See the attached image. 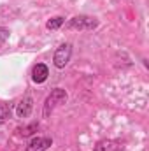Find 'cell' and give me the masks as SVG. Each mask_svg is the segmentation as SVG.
<instances>
[{
	"instance_id": "8",
	"label": "cell",
	"mask_w": 149,
	"mask_h": 151,
	"mask_svg": "<svg viewBox=\"0 0 149 151\" xmlns=\"http://www.w3.org/2000/svg\"><path fill=\"white\" fill-rule=\"evenodd\" d=\"M11 114H12V107H11V104H7V102H0V125L5 123V121L11 118Z\"/></svg>"
},
{
	"instance_id": "10",
	"label": "cell",
	"mask_w": 149,
	"mask_h": 151,
	"mask_svg": "<svg viewBox=\"0 0 149 151\" xmlns=\"http://www.w3.org/2000/svg\"><path fill=\"white\" fill-rule=\"evenodd\" d=\"M39 125L37 123H30V125H27V127H21V128H18V132L23 135V137H28V135H32L34 132H37Z\"/></svg>"
},
{
	"instance_id": "6",
	"label": "cell",
	"mask_w": 149,
	"mask_h": 151,
	"mask_svg": "<svg viewBox=\"0 0 149 151\" xmlns=\"http://www.w3.org/2000/svg\"><path fill=\"white\" fill-rule=\"evenodd\" d=\"M47 76H49V69H47V65H44V63H37V65H34V69H32V79H34V83H44L46 79H47Z\"/></svg>"
},
{
	"instance_id": "5",
	"label": "cell",
	"mask_w": 149,
	"mask_h": 151,
	"mask_svg": "<svg viewBox=\"0 0 149 151\" xmlns=\"http://www.w3.org/2000/svg\"><path fill=\"white\" fill-rule=\"evenodd\" d=\"M53 141L49 137H34L28 146H27V151H47L51 148Z\"/></svg>"
},
{
	"instance_id": "7",
	"label": "cell",
	"mask_w": 149,
	"mask_h": 151,
	"mask_svg": "<svg viewBox=\"0 0 149 151\" xmlns=\"http://www.w3.org/2000/svg\"><path fill=\"white\" fill-rule=\"evenodd\" d=\"M95 151H121V146L112 139H102L95 144Z\"/></svg>"
},
{
	"instance_id": "1",
	"label": "cell",
	"mask_w": 149,
	"mask_h": 151,
	"mask_svg": "<svg viewBox=\"0 0 149 151\" xmlns=\"http://www.w3.org/2000/svg\"><path fill=\"white\" fill-rule=\"evenodd\" d=\"M67 99H69V95H67V91L63 90V88H54L49 95H47V99H46V102H44V118H49V114L54 111V107H58L60 104H65L67 102Z\"/></svg>"
},
{
	"instance_id": "4",
	"label": "cell",
	"mask_w": 149,
	"mask_h": 151,
	"mask_svg": "<svg viewBox=\"0 0 149 151\" xmlns=\"http://www.w3.org/2000/svg\"><path fill=\"white\" fill-rule=\"evenodd\" d=\"M34 109V99L30 95H25L18 104H16V116L18 118H28Z\"/></svg>"
},
{
	"instance_id": "2",
	"label": "cell",
	"mask_w": 149,
	"mask_h": 151,
	"mask_svg": "<svg viewBox=\"0 0 149 151\" xmlns=\"http://www.w3.org/2000/svg\"><path fill=\"white\" fill-rule=\"evenodd\" d=\"M67 27L70 30H95L98 27V19L93 18V16H86V14H79V16H74Z\"/></svg>"
},
{
	"instance_id": "9",
	"label": "cell",
	"mask_w": 149,
	"mask_h": 151,
	"mask_svg": "<svg viewBox=\"0 0 149 151\" xmlns=\"http://www.w3.org/2000/svg\"><path fill=\"white\" fill-rule=\"evenodd\" d=\"M63 23H65V18H63V16H54V18H51V19L46 23V27H47L49 30H58Z\"/></svg>"
},
{
	"instance_id": "3",
	"label": "cell",
	"mask_w": 149,
	"mask_h": 151,
	"mask_svg": "<svg viewBox=\"0 0 149 151\" xmlns=\"http://www.w3.org/2000/svg\"><path fill=\"white\" fill-rule=\"evenodd\" d=\"M72 56V46L70 44H62L60 47H56L54 56H53V63L56 69H65V65L70 62Z\"/></svg>"
},
{
	"instance_id": "11",
	"label": "cell",
	"mask_w": 149,
	"mask_h": 151,
	"mask_svg": "<svg viewBox=\"0 0 149 151\" xmlns=\"http://www.w3.org/2000/svg\"><path fill=\"white\" fill-rule=\"evenodd\" d=\"M9 35H11V32L7 30V28H4V27H0V47L7 42V39H9Z\"/></svg>"
}]
</instances>
